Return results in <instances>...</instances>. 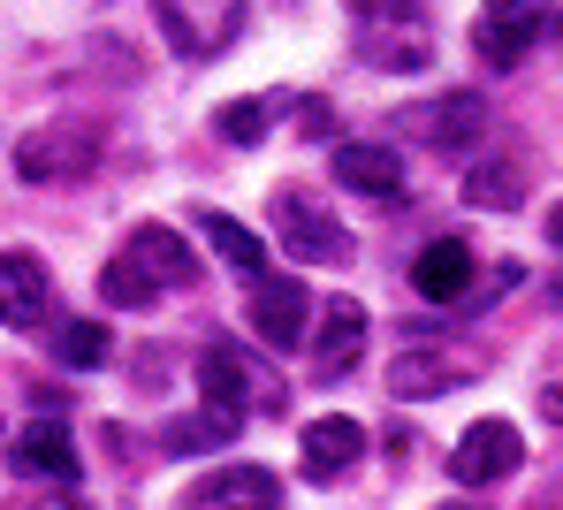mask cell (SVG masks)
<instances>
[{
  "label": "cell",
  "instance_id": "27",
  "mask_svg": "<svg viewBox=\"0 0 563 510\" xmlns=\"http://www.w3.org/2000/svg\"><path fill=\"white\" fill-rule=\"evenodd\" d=\"M549 244L563 252V206H549Z\"/></svg>",
  "mask_w": 563,
  "mask_h": 510
},
{
  "label": "cell",
  "instance_id": "8",
  "mask_svg": "<svg viewBox=\"0 0 563 510\" xmlns=\"http://www.w3.org/2000/svg\"><path fill=\"white\" fill-rule=\"evenodd\" d=\"M305 320H312V290H305L297 275L252 282V335H260L267 351H297V343H305Z\"/></svg>",
  "mask_w": 563,
  "mask_h": 510
},
{
  "label": "cell",
  "instance_id": "4",
  "mask_svg": "<svg viewBox=\"0 0 563 510\" xmlns=\"http://www.w3.org/2000/svg\"><path fill=\"white\" fill-rule=\"evenodd\" d=\"M244 31V0H161V38L184 62H213L221 46H236Z\"/></svg>",
  "mask_w": 563,
  "mask_h": 510
},
{
  "label": "cell",
  "instance_id": "9",
  "mask_svg": "<svg viewBox=\"0 0 563 510\" xmlns=\"http://www.w3.org/2000/svg\"><path fill=\"white\" fill-rule=\"evenodd\" d=\"M8 465H15L23 480H54V488H77V473H85V457H77V442H69L62 419H31V426L15 434Z\"/></svg>",
  "mask_w": 563,
  "mask_h": 510
},
{
  "label": "cell",
  "instance_id": "29",
  "mask_svg": "<svg viewBox=\"0 0 563 510\" xmlns=\"http://www.w3.org/2000/svg\"><path fill=\"white\" fill-rule=\"evenodd\" d=\"M549 298H556V312H563V275H556V282H549Z\"/></svg>",
  "mask_w": 563,
  "mask_h": 510
},
{
  "label": "cell",
  "instance_id": "21",
  "mask_svg": "<svg viewBox=\"0 0 563 510\" xmlns=\"http://www.w3.org/2000/svg\"><path fill=\"white\" fill-rule=\"evenodd\" d=\"M533 31H541L533 15H526V23H518V15H487V23H479V54H487L495 69H518L526 46H533Z\"/></svg>",
  "mask_w": 563,
  "mask_h": 510
},
{
  "label": "cell",
  "instance_id": "30",
  "mask_svg": "<svg viewBox=\"0 0 563 510\" xmlns=\"http://www.w3.org/2000/svg\"><path fill=\"white\" fill-rule=\"evenodd\" d=\"M442 510H472V503H442Z\"/></svg>",
  "mask_w": 563,
  "mask_h": 510
},
{
  "label": "cell",
  "instance_id": "26",
  "mask_svg": "<svg viewBox=\"0 0 563 510\" xmlns=\"http://www.w3.org/2000/svg\"><path fill=\"white\" fill-rule=\"evenodd\" d=\"M541 411H549V419H556V426H563V381H556V389H549V397H541Z\"/></svg>",
  "mask_w": 563,
  "mask_h": 510
},
{
  "label": "cell",
  "instance_id": "14",
  "mask_svg": "<svg viewBox=\"0 0 563 510\" xmlns=\"http://www.w3.org/2000/svg\"><path fill=\"white\" fill-rule=\"evenodd\" d=\"M54 312V282L38 267V252H0V320L8 328H38Z\"/></svg>",
  "mask_w": 563,
  "mask_h": 510
},
{
  "label": "cell",
  "instance_id": "20",
  "mask_svg": "<svg viewBox=\"0 0 563 510\" xmlns=\"http://www.w3.org/2000/svg\"><path fill=\"white\" fill-rule=\"evenodd\" d=\"M198 229H206V244H213L236 275H260V267H267V244H260L244 221H229V213H198Z\"/></svg>",
  "mask_w": 563,
  "mask_h": 510
},
{
  "label": "cell",
  "instance_id": "25",
  "mask_svg": "<svg viewBox=\"0 0 563 510\" xmlns=\"http://www.w3.org/2000/svg\"><path fill=\"white\" fill-rule=\"evenodd\" d=\"M23 510H85V503H77V496L62 488V496H38V503H23Z\"/></svg>",
  "mask_w": 563,
  "mask_h": 510
},
{
  "label": "cell",
  "instance_id": "10",
  "mask_svg": "<svg viewBox=\"0 0 563 510\" xmlns=\"http://www.w3.org/2000/svg\"><path fill=\"white\" fill-rule=\"evenodd\" d=\"M184 510H282V480L267 465H221L184 496Z\"/></svg>",
  "mask_w": 563,
  "mask_h": 510
},
{
  "label": "cell",
  "instance_id": "1",
  "mask_svg": "<svg viewBox=\"0 0 563 510\" xmlns=\"http://www.w3.org/2000/svg\"><path fill=\"white\" fill-rule=\"evenodd\" d=\"M388 130L404 145H427V153H465V145H479V130H487V100L479 92H442V100L396 107Z\"/></svg>",
  "mask_w": 563,
  "mask_h": 510
},
{
  "label": "cell",
  "instance_id": "22",
  "mask_svg": "<svg viewBox=\"0 0 563 510\" xmlns=\"http://www.w3.org/2000/svg\"><path fill=\"white\" fill-rule=\"evenodd\" d=\"M54 358L77 366V374H85V366H107V328H99V320H62V328H54Z\"/></svg>",
  "mask_w": 563,
  "mask_h": 510
},
{
  "label": "cell",
  "instance_id": "16",
  "mask_svg": "<svg viewBox=\"0 0 563 510\" xmlns=\"http://www.w3.org/2000/svg\"><path fill=\"white\" fill-rule=\"evenodd\" d=\"M335 184L343 191H358V199H404V153H388V145H335Z\"/></svg>",
  "mask_w": 563,
  "mask_h": 510
},
{
  "label": "cell",
  "instance_id": "24",
  "mask_svg": "<svg viewBox=\"0 0 563 510\" xmlns=\"http://www.w3.org/2000/svg\"><path fill=\"white\" fill-rule=\"evenodd\" d=\"M267 122H275V100H236V107H221V137H229V145H260V137H267Z\"/></svg>",
  "mask_w": 563,
  "mask_h": 510
},
{
  "label": "cell",
  "instance_id": "5",
  "mask_svg": "<svg viewBox=\"0 0 563 510\" xmlns=\"http://www.w3.org/2000/svg\"><path fill=\"white\" fill-rule=\"evenodd\" d=\"M99 160V130L92 122H46L15 145V176L23 184H69Z\"/></svg>",
  "mask_w": 563,
  "mask_h": 510
},
{
  "label": "cell",
  "instance_id": "17",
  "mask_svg": "<svg viewBox=\"0 0 563 510\" xmlns=\"http://www.w3.org/2000/svg\"><path fill=\"white\" fill-rule=\"evenodd\" d=\"M122 259L153 282V290H176V282H190L198 267H190V244L176 236V229H161V221H145V229H130V244H122Z\"/></svg>",
  "mask_w": 563,
  "mask_h": 510
},
{
  "label": "cell",
  "instance_id": "18",
  "mask_svg": "<svg viewBox=\"0 0 563 510\" xmlns=\"http://www.w3.org/2000/svg\"><path fill=\"white\" fill-rule=\"evenodd\" d=\"M198 397L213 411H244V397H267L260 381H252V366H244V351H229V343H213V351H198ZM275 404V397H267Z\"/></svg>",
  "mask_w": 563,
  "mask_h": 510
},
{
  "label": "cell",
  "instance_id": "7",
  "mask_svg": "<svg viewBox=\"0 0 563 510\" xmlns=\"http://www.w3.org/2000/svg\"><path fill=\"white\" fill-rule=\"evenodd\" d=\"M518 457H526V442H518L510 419H472L457 457H450V480H457V488H495V480L518 473Z\"/></svg>",
  "mask_w": 563,
  "mask_h": 510
},
{
  "label": "cell",
  "instance_id": "2",
  "mask_svg": "<svg viewBox=\"0 0 563 510\" xmlns=\"http://www.w3.org/2000/svg\"><path fill=\"white\" fill-rule=\"evenodd\" d=\"M275 244L289 259H305V267H351V229L335 221V213H320V206L305 199V191H275Z\"/></svg>",
  "mask_w": 563,
  "mask_h": 510
},
{
  "label": "cell",
  "instance_id": "11",
  "mask_svg": "<svg viewBox=\"0 0 563 510\" xmlns=\"http://www.w3.org/2000/svg\"><path fill=\"white\" fill-rule=\"evenodd\" d=\"M297 457H305V480H343L358 457H366V426L358 419H343V411H328V419H312L305 426V442H297Z\"/></svg>",
  "mask_w": 563,
  "mask_h": 510
},
{
  "label": "cell",
  "instance_id": "31",
  "mask_svg": "<svg viewBox=\"0 0 563 510\" xmlns=\"http://www.w3.org/2000/svg\"><path fill=\"white\" fill-rule=\"evenodd\" d=\"M0 450H8V434H0Z\"/></svg>",
  "mask_w": 563,
  "mask_h": 510
},
{
  "label": "cell",
  "instance_id": "23",
  "mask_svg": "<svg viewBox=\"0 0 563 510\" xmlns=\"http://www.w3.org/2000/svg\"><path fill=\"white\" fill-rule=\"evenodd\" d=\"M99 298H107V306H122V312H137V306H153L161 290H153V282H145V275H137L122 252H114V259L99 267Z\"/></svg>",
  "mask_w": 563,
  "mask_h": 510
},
{
  "label": "cell",
  "instance_id": "3",
  "mask_svg": "<svg viewBox=\"0 0 563 510\" xmlns=\"http://www.w3.org/2000/svg\"><path fill=\"white\" fill-rule=\"evenodd\" d=\"M358 54H366L374 69H388V77L427 69V62H434L427 15H404V8H388V0H358Z\"/></svg>",
  "mask_w": 563,
  "mask_h": 510
},
{
  "label": "cell",
  "instance_id": "19",
  "mask_svg": "<svg viewBox=\"0 0 563 510\" xmlns=\"http://www.w3.org/2000/svg\"><path fill=\"white\" fill-rule=\"evenodd\" d=\"M244 434V411H190V419H168L161 426V450L168 457H198V450H221V442H236Z\"/></svg>",
  "mask_w": 563,
  "mask_h": 510
},
{
  "label": "cell",
  "instance_id": "15",
  "mask_svg": "<svg viewBox=\"0 0 563 510\" xmlns=\"http://www.w3.org/2000/svg\"><path fill=\"white\" fill-rule=\"evenodd\" d=\"M305 343H312V374L358 366V351H366V306L358 298H328L320 306V335H305Z\"/></svg>",
  "mask_w": 563,
  "mask_h": 510
},
{
  "label": "cell",
  "instance_id": "28",
  "mask_svg": "<svg viewBox=\"0 0 563 510\" xmlns=\"http://www.w3.org/2000/svg\"><path fill=\"white\" fill-rule=\"evenodd\" d=\"M510 8H533V0H487V15H510Z\"/></svg>",
  "mask_w": 563,
  "mask_h": 510
},
{
  "label": "cell",
  "instance_id": "13",
  "mask_svg": "<svg viewBox=\"0 0 563 510\" xmlns=\"http://www.w3.org/2000/svg\"><path fill=\"white\" fill-rule=\"evenodd\" d=\"M526 184H533L526 153H479V160H465V206H479V213H518Z\"/></svg>",
  "mask_w": 563,
  "mask_h": 510
},
{
  "label": "cell",
  "instance_id": "12",
  "mask_svg": "<svg viewBox=\"0 0 563 510\" xmlns=\"http://www.w3.org/2000/svg\"><path fill=\"white\" fill-rule=\"evenodd\" d=\"M411 290L427 306H465L472 298V244L465 236H434L419 259H411Z\"/></svg>",
  "mask_w": 563,
  "mask_h": 510
},
{
  "label": "cell",
  "instance_id": "32",
  "mask_svg": "<svg viewBox=\"0 0 563 510\" xmlns=\"http://www.w3.org/2000/svg\"><path fill=\"white\" fill-rule=\"evenodd\" d=\"M556 31H563V23H556Z\"/></svg>",
  "mask_w": 563,
  "mask_h": 510
},
{
  "label": "cell",
  "instance_id": "6",
  "mask_svg": "<svg viewBox=\"0 0 563 510\" xmlns=\"http://www.w3.org/2000/svg\"><path fill=\"white\" fill-rule=\"evenodd\" d=\"M457 381H479V358H465V351H442L434 335L404 343V351H396V366H388V397H404V404L450 397Z\"/></svg>",
  "mask_w": 563,
  "mask_h": 510
}]
</instances>
